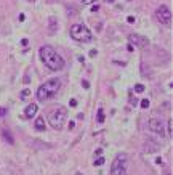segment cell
<instances>
[{
    "label": "cell",
    "mask_w": 173,
    "mask_h": 175,
    "mask_svg": "<svg viewBox=\"0 0 173 175\" xmlns=\"http://www.w3.org/2000/svg\"><path fill=\"white\" fill-rule=\"evenodd\" d=\"M99 10V7H98V5H95V7H91V11H98Z\"/></svg>",
    "instance_id": "484cf974"
},
{
    "label": "cell",
    "mask_w": 173,
    "mask_h": 175,
    "mask_svg": "<svg viewBox=\"0 0 173 175\" xmlns=\"http://www.w3.org/2000/svg\"><path fill=\"white\" fill-rule=\"evenodd\" d=\"M38 53H40V60L43 61V64H45L50 71H61L64 67V60L56 53V50L53 47L43 45V47L38 50Z\"/></svg>",
    "instance_id": "6da1fadb"
},
{
    "label": "cell",
    "mask_w": 173,
    "mask_h": 175,
    "mask_svg": "<svg viewBox=\"0 0 173 175\" xmlns=\"http://www.w3.org/2000/svg\"><path fill=\"white\" fill-rule=\"evenodd\" d=\"M37 105L35 103H31V105H27L26 106V109H24V117H27V119H31V117H34L37 114Z\"/></svg>",
    "instance_id": "9c48e42d"
},
{
    "label": "cell",
    "mask_w": 173,
    "mask_h": 175,
    "mask_svg": "<svg viewBox=\"0 0 173 175\" xmlns=\"http://www.w3.org/2000/svg\"><path fill=\"white\" fill-rule=\"evenodd\" d=\"M82 85H83V88H88V87H90V84H88L87 81H82Z\"/></svg>",
    "instance_id": "603a6c76"
},
{
    "label": "cell",
    "mask_w": 173,
    "mask_h": 175,
    "mask_svg": "<svg viewBox=\"0 0 173 175\" xmlns=\"http://www.w3.org/2000/svg\"><path fill=\"white\" fill-rule=\"evenodd\" d=\"M58 29V22L55 21V18H50V32H55Z\"/></svg>",
    "instance_id": "4fadbf2b"
},
{
    "label": "cell",
    "mask_w": 173,
    "mask_h": 175,
    "mask_svg": "<svg viewBox=\"0 0 173 175\" xmlns=\"http://www.w3.org/2000/svg\"><path fill=\"white\" fill-rule=\"evenodd\" d=\"M66 119H68V109L64 106H58V108L50 111L48 114V122L55 130H61L66 124Z\"/></svg>",
    "instance_id": "3957f363"
},
{
    "label": "cell",
    "mask_w": 173,
    "mask_h": 175,
    "mask_svg": "<svg viewBox=\"0 0 173 175\" xmlns=\"http://www.w3.org/2000/svg\"><path fill=\"white\" fill-rule=\"evenodd\" d=\"M93 164H95V166H103V164H104V157L99 156L98 159H95V161H93Z\"/></svg>",
    "instance_id": "5bb4252c"
},
{
    "label": "cell",
    "mask_w": 173,
    "mask_h": 175,
    "mask_svg": "<svg viewBox=\"0 0 173 175\" xmlns=\"http://www.w3.org/2000/svg\"><path fill=\"white\" fill-rule=\"evenodd\" d=\"M141 108H143V109H148V108H149V100L144 98V100L141 101Z\"/></svg>",
    "instance_id": "e0dca14e"
},
{
    "label": "cell",
    "mask_w": 173,
    "mask_h": 175,
    "mask_svg": "<svg viewBox=\"0 0 173 175\" xmlns=\"http://www.w3.org/2000/svg\"><path fill=\"white\" fill-rule=\"evenodd\" d=\"M82 3H85V5H90V3H93V2H96V0H80Z\"/></svg>",
    "instance_id": "ffe728a7"
},
{
    "label": "cell",
    "mask_w": 173,
    "mask_h": 175,
    "mask_svg": "<svg viewBox=\"0 0 173 175\" xmlns=\"http://www.w3.org/2000/svg\"><path fill=\"white\" fill-rule=\"evenodd\" d=\"M61 87V81L59 79H50L45 84H42L37 90V100L38 101H47L50 98H53L58 93V90Z\"/></svg>",
    "instance_id": "7a4b0ae2"
},
{
    "label": "cell",
    "mask_w": 173,
    "mask_h": 175,
    "mask_svg": "<svg viewBox=\"0 0 173 175\" xmlns=\"http://www.w3.org/2000/svg\"><path fill=\"white\" fill-rule=\"evenodd\" d=\"M96 55H98L96 50H91V52H90V56H96Z\"/></svg>",
    "instance_id": "d4e9b609"
},
{
    "label": "cell",
    "mask_w": 173,
    "mask_h": 175,
    "mask_svg": "<svg viewBox=\"0 0 173 175\" xmlns=\"http://www.w3.org/2000/svg\"><path fill=\"white\" fill-rule=\"evenodd\" d=\"M106 2H108V3H112V2H114V0H106Z\"/></svg>",
    "instance_id": "4316f807"
},
{
    "label": "cell",
    "mask_w": 173,
    "mask_h": 175,
    "mask_svg": "<svg viewBox=\"0 0 173 175\" xmlns=\"http://www.w3.org/2000/svg\"><path fill=\"white\" fill-rule=\"evenodd\" d=\"M148 129H149L151 132H154V133L160 135V137H164V135H165L164 122H162L160 119H157V117H152V119H149V122H148Z\"/></svg>",
    "instance_id": "52a82bcc"
},
{
    "label": "cell",
    "mask_w": 173,
    "mask_h": 175,
    "mask_svg": "<svg viewBox=\"0 0 173 175\" xmlns=\"http://www.w3.org/2000/svg\"><path fill=\"white\" fill-rule=\"evenodd\" d=\"M3 140H5V142H7V143H10V145H13L15 143V140H13V137H12V133H10L8 130H3Z\"/></svg>",
    "instance_id": "8fae6325"
},
{
    "label": "cell",
    "mask_w": 173,
    "mask_h": 175,
    "mask_svg": "<svg viewBox=\"0 0 173 175\" xmlns=\"http://www.w3.org/2000/svg\"><path fill=\"white\" fill-rule=\"evenodd\" d=\"M135 92H136V93H143V92H144V85H141V84H136V85H135Z\"/></svg>",
    "instance_id": "2e32d148"
},
{
    "label": "cell",
    "mask_w": 173,
    "mask_h": 175,
    "mask_svg": "<svg viewBox=\"0 0 173 175\" xmlns=\"http://www.w3.org/2000/svg\"><path fill=\"white\" fill-rule=\"evenodd\" d=\"M127 159H128L127 154L117 156L112 162V167H111V173L112 175H127Z\"/></svg>",
    "instance_id": "5b68a950"
},
{
    "label": "cell",
    "mask_w": 173,
    "mask_h": 175,
    "mask_svg": "<svg viewBox=\"0 0 173 175\" xmlns=\"http://www.w3.org/2000/svg\"><path fill=\"white\" fill-rule=\"evenodd\" d=\"M35 130L38 132H42V130H45V122H43V117H37V121H35Z\"/></svg>",
    "instance_id": "30bf717a"
},
{
    "label": "cell",
    "mask_w": 173,
    "mask_h": 175,
    "mask_svg": "<svg viewBox=\"0 0 173 175\" xmlns=\"http://www.w3.org/2000/svg\"><path fill=\"white\" fill-rule=\"evenodd\" d=\"M71 37L74 39V40H77V42L87 43V42H91L93 34L90 32V29H88L87 26H83V24H74V26L71 27Z\"/></svg>",
    "instance_id": "277c9868"
},
{
    "label": "cell",
    "mask_w": 173,
    "mask_h": 175,
    "mask_svg": "<svg viewBox=\"0 0 173 175\" xmlns=\"http://www.w3.org/2000/svg\"><path fill=\"white\" fill-rule=\"evenodd\" d=\"M27 43H29L27 39H23V40H21V45H23V47H27Z\"/></svg>",
    "instance_id": "7402d4cb"
},
{
    "label": "cell",
    "mask_w": 173,
    "mask_h": 175,
    "mask_svg": "<svg viewBox=\"0 0 173 175\" xmlns=\"http://www.w3.org/2000/svg\"><path fill=\"white\" fill-rule=\"evenodd\" d=\"M71 106H72V108H75V106H77V100H71V103H69Z\"/></svg>",
    "instance_id": "cb8c5ba5"
},
{
    "label": "cell",
    "mask_w": 173,
    "mask_h": 175,
    "mask_svg": "<svg viewBox=\"0 0 173 175\" xmlns=\"http://www.w3.org/2000/svg\"><path fill=\"white\" fill-rule=\"evenodd\" d=\"M98 122H104V111L98 109Z\"/></svg>",
    "instance_id": "9a60e30c"
},
{
    "label": "cell",
    "mask_w": 173,
    "mask_h": 175,
    "mask_svg": "<svg viewBox=\"0 0 173 175\" xmlns=\"http://www.w3.org/2000/svg\"><path fill=\"white\" fill-rule=\"evenodd\" d=\"M168 135H170V137L173 135V121L171 119L168 121Z\"/></svg>",
    "instance_id": "ac0fdd59"
},
{
    "label": "cell",
    "mask_w": 173,
    "mask_h": 175,
    "mask_svg": "<svg viewBox=\"0 0 173 175\" xmlns=\"http://www.w3.org/2000/svg\"><path fill=\"white\" fill-rule=\"evenodd\" d=\"M7 112H8V109H7V108H0V117L7 116Z\"/></svg>",
    "instance_id": "d6986e66"
},
{
    "label": "cell",
    "mask_w": 173,
    "mask_h": 175,
    "mask_svg": "<svg viewBox=\"0 0 173 175\" xmlns=\"http://www.w3.org/2000/svg\"><path fill=\"white\" fill-rule=\"evenodd\" d=\"M128 40H130V43L136 45V47H139V48H146L149 45L148 39L143 37V36H138V34H131V36H128Z\"/></svg>",
    "instance_id": "ba28073f"
},
{
    "label": "cell",
    "mask_w": 173,
    "mask_h": 175,
    "mask_svg": "<svg viewBox=\"0 0 173 175\" xmlns=\"http://www.w3.org/2000/svg\"><path fill=\"white\" fill-rule=\"evenodd\" d=\"M155 16H157L159 22H162V24H170L171 21V11L167 5H160L157 11H155Z\"/></svg>",
    "instance_id": "8992f818"
},
{
    "label": "cell",
    "mask_w": 173,
    "mask_h": 175,
    "mask_svg": "<svg viewBox=\"0 0 173 175\" xmlns=\"http://www.w3.org/2000/svg\"><path fill=\"white\" fill-rule=\"evenodd\" d=\"M19 97H21V100H27V98L31 97V90H29V88H24V90H21Z\"/></svg>",
    "instance_id": "7c38bea8"
},
{
    "label": "cell",
    "mask_w": 173,
    "mask_h": 175,
    "mask_svg": "<svg viewBox=\"0 0 173 175\" xmlns=\"http://www.w3.org/2000/svg\"><path fill=\"white\" fill-rule=\"evenodd\" d=\"M127 21L130 22V24H133V22H135V16H128V18H127Z\"/></svg>",
    "instance_id": "44dd1931"
}]
</instances>
